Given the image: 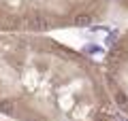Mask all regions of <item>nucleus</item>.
Listing matches in <instances>:
<instances>
[{"mask_svg": "<svg viewBox=\"0 0 128 121\" xmlns=\"http://www.w3.org/2000/svg\"><path fill=\"white\" fill-rule=\"evenodd\" d=\"M4 121H122L86 53L49 34H0Z\"/></svg>", "mask_w": 128, "mask_h": 121, "instance_id": "nucleus-1", "label": "nucleus"}, {"mask_svg": "<svg viewBox=\"0 0 128 121\" xmlns=\"http://www.w3.org/2000/svg\"><path fill=\"white\" fill-rule=\"evenodd\" d=\"M109 0H0V34H47L92 26L107 17Z\"/></svg>", "mask_w": 128, "mask_h": 121, "instance_id": "nucleus-2", "label": "nucleus"}, {"mask_svg": "<svg viewBox=\"0 0 128 121\" xmlns=\"http://www.w3.org/2000/svg\"><path fill=\"white\" fill-rule=\"evenodd\" d=\"M98 68L113 108L118 111V115L128 119V30L115 36Z\"/></svg>", "mask_w": 128, "mask_h": 121, "instance_id": "nucleus-3", "label": "nucleus"}, {"mask_svg": "<svg viewBox=\"0 0 128 121\" xmlns=\"http://www.w3.org/2000/svg\"><path fill=\"white\" fill-rule=\"evenodd\" d=\"M109 2H113V4L120 6L122 11H128V0H109Z\"/></svg>", "mask_w": 128, "mask_h": 121, "instance_id": "nucleus-4", "label": "nucleus"}, {"mask_svg": "<svg viewBox=\"0 0 128 121\" xmlns=\"http://www.w3.org/2000/svg\"><path fill=\"white\" fill-rule=\"evenodd\" d=\"M0 121H4V119H0Z\"/></svg>", "mask_w": 128, "mask_h": 121, "instance_id": "nucleus-5", "label": "nucleus"}]
</instances>
